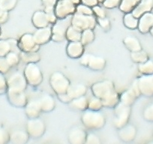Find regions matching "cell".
I'll list each match as a JSON object with an SVG mask.
<instances>
[{
    "label": "cell",
    "instance_id": "1",
    "mask_svg": "<svg viewBox=\"0 0 153 144\" xmlns=\"http://www.w3.org/2000/svg\"><path fill=\"white\" fill-rule=\"evenodd\" d=\"M81 122L89 130H99L106 124V117L100 111L86 110L81 115Z\"/></svg>",
    "mask_w": 153,
    "mask_h": 144
},
{
    "label": "cell",
    "instance_id": "2",
    "mask_svg": "<svg viewBox=\"0 0 153 144\" xmlns=\"http://www.w3.org/2000/svg\"><path fill=\"white\" fill-rule=\"evenodd\" d=\"M28 85L32 87H38L42 83L44 80L43 74L40 67L37 63H28L23 71Z\"/></svg>",
    "mask_w": 153,
    "mask_h": 144
},
{
    "label": "cell",
    "instance_id": "3",
    "mask_svg": "<svg viewBox=\"0 0 153 144\" xmlns=\"http://www.w3.org/2000/svg\"><path fill=\"white\" fill-rule=\"evenodd\" d=\"M113 123L117 129H120L128 123L131 114V108L130 106L125 105L121 102H119L117 105L113 108Z\"/></svg>",
    "mask_w": 153,
    "mask_h": 144
},
{
    "label": "cell",
    "instance_id": "4",
    "mask_svg": "<svg viewBox=\"0 0 153 144\" xmlns=\"http://www.w3.org/2000/svg\"><path fill=\"white\" fill-rule=\"evenodd\" d=\"M50 85L56 95L67 92L71 84L69 79L61 71L53 72L50 77Z\"/></svg>",
    "mask_w": 153,
    "mask_h": 144
},
{
    "label": "cell",
    "instance_id": "5",
    "mask_svg": "<svg viewBox=\"0 0 153 144\" xmlns=\"http://www.w3.org/2000/svg\"><path fill=\"white\" fill-rule=\"evenodd\" d=\"M71 23L80 30L83 31L86 29H94L96 26V17L92 15H84L75 12L71 18Z\"/></svg>",
    "mask_w": 153,
    "mask_h": 144
},
{
    "label": "cell",
    "instance_id": "6",
    "mask_svg": "<svg viewBox=\"0 0 153 144\" xmlns=\"http://www.w3.org/2000/svg\"><path fill=\"white\" fill-rule=\"evenodd\" d=\"M91 90L93 95L101 98V100L117 92L114 83L110 80H104L93 83L91 86Z\"/></svg>",
    "mask_w": 153,
    "mask_h": 144
},
{
    "label": "cell",
    "instance_id": "7",
    "mask_svg": "<svg viewBox=\"0 0 153 144\" xmlns=\"http://www.w3.org/2000/svg\"><path fill=\"white\" fill-rule=\"evenodd\" d=\"M81 65L88 68L92 71H100L104 70L107 65L105 59L100 56H95L91 53H84L80 58Z\"/></svg>",
    "mask_w": 153,
    "mask_h": 144
},
{
    "label": "cell",
    "instance_id": "8",
    "mask_svg": "<svg viewBox=\"0 0 153 144\" xmlns=\"http://www.w3.org/2000/svg\"><path fill=\"white\" fill-rule=\"evenodd\" d=\"M71 23V19L68 17L65 19H58L52 26V37L51 40L56 43H61L66 39V31Z\"/></svg>",
    "mask_w": 153,
    "mask_h": 144
},
{
    "label": "cell",
    "instance_id": "9",
    "mask_svg": "<svg viewBox=\"0 0 153 144\" xmlns=\"http://www.w3.org/2000/svg\"><path fill=\"white\" fill-rule=\"evenodd\" d=\"M26 130L30 138L39 139L45 134L46 131V125L45 122L39 117L29 119L26 122Z\"/></svg>",
    "mask_w": 153,
    "mask_h": 144
},
{
    "label": "cell",
    "instance_id": "10",
    "mask_svg": "<svg viewBox=\"0 0 153 144\" xmlns=\"http://www.w3.org/2000/svg\"><path fill=\"white\" fill-rule=\"evenodd\" d=\"M8 89L15 91H26L28 83L23 72L15 71L7 80Z\"/></svg>",
    "mask_w": 153,
    "mask_h": 144
},
{
    "label": "cell",
    "instance_id": "11",
    "mask_svg": "<svg viewBox=\"0 0 153 144\" xmlns=\"http://www.w3.org/2000/svg\"><path fill=\"white\" fill-rule=\"evenodd\" d=\"M76 5L68 0H59L55 6V13L58 19H65L76 12Z\"/></svg>",
    "mask_w": 153,
    "mask_h": 144
},
{
    "label": "cell",
    "instance_id": "12",
    "mask_svg": "<svg viewBox=\"0 0 153 144\" xmlns=\"http://www.w3.org/2000/svg\"><path fill=\"white\" fill-rule=\"evenodd\" d=\"M40 47L35 42L33 34H23L18 41L19 49L23 52H38Z\"/></svg>",
    "mask_w": 153,
    "mask_h": 144
},
{
    "label": "cell",
    "instance_id": "13",
    "mask_svg": "<svg viewBox=\"0 0 153 144\" xmlns=\"http://www.w3.org/2000/svg\"><path fill=\"white\" fill-rule=\"evenodd\" d=\"M141 95L148 98L153 97V74L142 75L137 78Z\"/></svg>",
    "mask_w": 153,
    "mask_h": 144
},
{
    "label": "cell",
    "instance_id": "14",
    "mask_svg": "<svg viewBox=\"0 0 153 144\" xmlns=\"http://www.w3.org/2000/svg\"><path fill=\"white\" fill-rule=\"evenodd\" d=\"M7 95L10 104L16 107H20V108L25 107L28 102V97L26 91H15L8 89Z\"/></svg>",
    "mask_w": 153,
    "mask_h": 144
},
{
    "label": "cell",
    "instance_id": "15",
    "mask_svg": "<svg viewBox=\"0 0 153 144\" xmlns=\"http://www.w3.org/2000/svg\"><path fill=\"white\" fill-rule=\"evenodd\" d=\"M86 132L79 126L71 128L68 134V140L71 144H84L86 141Z\"/></svg>",
    "mask_w": 153,
    "mask_h": 144
},
{
    "label": "cell",
    "instance_id": "16",
    "mask_svg": "<svg viewBox=\"0 0 153 144\" xmlns=\"http://www.w3.org/2000/svg\"><path fill=\"white\" fill-rule=\"evenodd\" d=\"M33 36L36 43L40 46L48 43L52 37V26L38 28L33 33Z\"/></svg>",
    "mask_w": 153,
    "mask_h": 144
},
{
    "label": "cell",
    "instance_id": "17",
    "mask_svg": "<svg viewBox=\"0 0 153 144\" xmlns=\"http://www.w3.org/2000/svg\"><path fill=\"white\" fill-rule=\"evenodd\" d=\"M118 131L119 137L125 143H130L134 140L137 133L136 127L134 125L128 123L121 128L118 129Z\"/></svg>",
    "mask_w": 153,
    "mask_h": 144
},
{
    "label": "cell",
    "instance_id": "18",
    "mask_svg": "<svg viewBox=\"0 0 153 144\" xmlns=\"http://www.w3.org/2000/svg\"><path fill=\"white\" fill-rule=\"evenodd\" d=\"M38 101L40 104L41 109L44 113H50L55 109L56 102L54 98L49 93L43 92L39 95Z\"/></svg>",
    "mask_w": 153,
    "mask_h": 144
},
{
    "label": "cell",
    "instance_id": "19",
    "mask_svg": "<svg viewBox=\"0 0 153 144\" xmlns=\"http://www.w3.org/2000/svg\"><path fill=\"white\" fill-rule=\"evenodd\" d=\"M84 45L80 42H71L66 47V53L71 59H80L84 54Z\"/></svg>",
    "mask_w": 153,
    "mask_h": 144
},
{
    "label": "cell",
    "instance_id": "20",
    "mask_svg": "<svg viewBox=\"0 0 153 144\" xmlns=\"http://www.w3.org/2000/svg\"><path fill=\"white\" fill-rule=\"evenodd\" d=\"M153 26V13L146 12L141 15L138 20L137 29L142 34H147Z\"/></svg>",
    "mask_w": 153,
    "mask_h": 144
},
{
    "label": "cell",
    "instance_id": "21",
    "mask_svg": "<svg viewBox=\"0 0 153 144\" xmlns=\"http://www.w3.org/2000/svg\"><path fill=\"white\" fill-rule=\"evenodd\" d=\"M25 114L28 119H33L39 117L42 113L40 104L38 99H31L28 101L27 104L25 106Z\"/></svg>",
    "mask_w": 153,
    "mask_h": 144
},
{
    "label": "cell",
    "instance_id": "22",
    "mask_svg": "<svg viewBox=\"0 0 153 144\" xmlns=\"http://www.w3.org/2000/svg\"><path fill=\"white\" fill-rule=\"evenodd\" d=\"M17 50H20L18 48V41L13 39L0 40V56H5L10 51L17 52Z\"/></svg>",
    "mask_w": 153,
    "mask_h": 144
},
{
    "label": "cell",
    "instance_id": "23",
    "mask_svg": "<svg viewBox=\"0 0 153 144\" xmlns=\"http://www.w3.org/2000/svg\"><path fill=\"white\" fill-rule=\"evenodd\" d=\"M32 23L36 29L45 27L51 25L45 11H37L32 17Z\"/></svg>",
    "mask_w": 153,
    "mask_h": 144
},
{
    "label": "cell",
    "instance_id": "24",
    "mask_svg": "<svg viewBox=\"0 0 153 144\" xmlns=\"http://www.w3.org/2000/svg\"><path fill=\"white\" fill-rule=\"evenodd\" d=\"M153 9V0H140L139 3L131 11L136 17L139 18L146 12H150Z\"/></svg>",
    "mask_w": 153,
    "mask_h": 144
},
{
    "label": "cell",
    "instance_id": "25",
    "mask_svg": "<svg viewBox=\"0 0 153 144\" xmlns=\"http://www.w3.org/2000/svg\"><path fill=\"white\" fill-rule=\"evenodd\" d=\"M86 92H87L86 86L83 83H71L67 90V93L72 99L86 95Z\"/></svg>",
    "mask_w": 153,
    "mask_h": 144
},
{
    "label": "cell",
    "instance_id": "26",
    "mask_svg": "<svg viewBox=\"0 0 153 144\" xmlns=\"http://www.w3.org/2000/svg\"><path fill=\"white\" fill-rule=\"evenodd\" d=\"M123 44L130 52H135L143 49L140 40L134 35H127L123 39Z\"/></svg>",
    "mask_w": 153,
    "mask_h": 144
},
{
    "label": "cell",
    "instance_id": "27",
    "mask_svg": "<svg viewBox=\"0 0 153 144\" xmlns=\"http://www.w3.org/2000/svg\"><path fill=\"white\" fill-rule=\"evenodd\" d=\"M88 102H89V99L85 95H83L78 98H73L68 105L71 109L74 111L83 112L88 109Z\"/></svg>",
    "mask_w": 153,
    "mask_h": 144
},
{
    "label": "cell",
    "instance_id": "28",
    "mask_svg": "<svg viewBox=\"0 0 153 144\" xmlns=\"http://www.w3.org/2000/svg\"><path fill=\"white\" fill-rule=\"evenodd\" d=\"M29 137L27 131L23 130H17L10 134V141L14 144H25L29 141Z\"/></svg>",
    "mask_w": 153,
    "mask_h": 144
},
{
    "label": "cell",
    "instance_id": "29",
    "mask_svg": "<svg viewBox=\"0 0 153 144\" xmlns=\"http://www.w3.org/2000/svg\"><path fill=\"white\" fill-rule=\"evenodd\" d=\"M137 98V97L132 92L131 89L129 88L127 90L124 91L121 95H120V102L125 104V105L131 107L134 104Z\"/></svg>",
    "mask_w": 153,
    "mask_h": 144
},
{
    "label": "cell",
    "instance_id": "30",
    "mask_svg": "<svg viewBox=\"0 0 153 144\" xmlns=\"http://www.w3.org/2000/svg\"><path fill=\"white\" fill-rule=\"evenodd\" d=\"M81 35L82 31L71 24L66 31V40L68 41L69 42H80Z\"/></svg>",
    "mask_w": 153,
    "mask_h": 144
},
{
    "label": "cell",
    "instance_id": "31",
    "mask_svg": "<svg viewBox=\"0 0 153 144\" xmlns=\"http://www.w3.org/2000/svg\"><path fill=\"white\" fill-rule=\"evenodd\" d=\"M139 18L135 17L131 12L126 13L123 17V24L127 29L134 30L137 29Z\"/></svg>",
    "mask_w": 153,
    "mask_h": 144
},
{
    "label": "cell",
    "instance_id": "32",
    "mask_svg": "<svg viewBox=\"0 0 153 144\" xmlns=\"http://www.w3.org/2000/svg\"><path fill=\"white\" fill-rule=\"evenodd\" d=\"M20 60L25 62L28 63H38L41 60V56L38 52H23L20 51Z\"/></svg>",
    "mask_w": 153,
    "mask_h": 144
},
{
    "label": "cell",
    "instance_id": "33",
    "mask_svg": "<svg viewBox=\"0 0 153 144\" xmlns=\"http://www.w3.org/2000/svg\"><path fill=\"white\" fill-rule=\"evenodd\" d=\"M102 101L103 107L106 108H114L120 102V94L117 92H114L111 95L108 96L107 98L101 100Z\"/></svg>",
    "mask_w": 153,
    "mask_h": 144
},
{
    "label": "cell",
    "instance_id": "34",
    "mask_svg": "<svg viewBox=\"0 0 153 144\" xmlns=\"http://www.w3.org/2000/svg\"><path fill=\"white\" fill-rule=\"evenodd\" d=\"M130 57L131 59L134 63H137V64L143 63L149 59V56L148 53L143 49L140 50L135 51V52H131Z\"/></svg>",
    "mask_w": 153,
    "mask_h": 144
},
{
    "label": "cell",
    "instance_id": "35",
    "mask_svg": "<svg viewBox=\"0 0 153 144\" xmlns=\"http://www.w3.org/2000/svg\"><path fill=\"white\" fill-rule=\"evenodd\" d=\"M140 0H122L120 5V9L122 12H131L134 8L137 5Z\"/></svg>",
    "mask_w": 153,
    "mask_h": 144
},
{
    "label": "cell",
    "instance_id": "36",
    "mask_svg": "<svg viewBox=\"0 0 153 144\" xmlns=\"http://www.w3.org/2000/svg\"><path fill=\"white\" fill-rule=\"evenodd\" d=\"M138 71L142 75H148L153 74V61L148 59L143 63H140L137 66Z\"/></svg>",
    "mask_w": 153,
    "mask_h": 144
},
{
    "label": "cell",
    "instance_id": "37",
    "mask_svg": "<svg viewBox=\"0 0 153 144\" xmlns=\"http://www.w3.org/2000/svg\"><path fill=\"white\" fill-rule=\"evenodd\" d=\"M95 34L94 32L93 29H86V30L82 31L81 39L80 42L83 44L84 46L92 44L95 41Z\"/></svg>",
    "mask_w": 153,
    "mask_h": 144
},
{
    "label": "cell",
    "instance_id": "38",
    "mask_svg": "<svg viewBox=\"0 0 153 144\" xmlns=\"http://www.w3.org/2000/svg\"><path fill=\"white\" fill-rule=\"evenodd\" d=\"M103 107H103L102 101L101 98L94 95L93 97L89 99V102H88V109L89 110L98 111H101V109Z\"/></svg>",
    "mask_w": 153,
    "mask_h": 144
},
{
    "label": "cell",
    "instance_id": "39",
    "mask_svg": "<svg viewBox=\"0 0 153 144\" xmlns=\"http://www.w3.org/2000/svg\"><path fill=\"white\" fill-rule=\"evenodd\" d=\"M5 57L11 68L17 66L20 61V54L16 51H10Z\"/></svg>",
    "mask_w": 153,
    "mask_h": 144
},
{
    "label": "cell",
    "instance_id": "40",
    "mask_svg": "<svg viewBox=\"0 0 153 144\" xmlns=\"http://www.w3.org/2000/svg\"><path fill=\"white\" fill-rule=\"evenodd\" d=\"M17 5V0H0V8L3 11H11Z\"/></svg>",
    "mask_w": 153,
    "mask_h": 144
},
{
    "label": "cell",
    "instance_id": "41",
    "mask_svg": "<svg viewBox=\"0 0 153 144\" xmlns=\"http://www.w3.org/2000/svg\"><path fill=\"white\" fill-rule=\"evenodd\" d=\"M143 117L146 121L153 122V103L149 104L144 108Z\"/></svg>",
    "mask_w": 153,
    "mask_h": 144
},
{
    "label": "cell",
    "instance_id": "42",
    "mask_svg": "<svg viewBox=\"0 0 153 144\" xmlns=\"http://www.w3.org/2000/svg\"><path fill=\"white\" fill-rule=\"evenodd\" d=\"M76 13L84 14V15H92V14H94L92 8L88 5H84V4L78 5L76 7Z\"/></svg>",
    "mask_w": 153,
    "mask_h": 144
},
{
    "label": "cell",
    "instance_id": "43",
    "mask_svg": "<svg viewBox=\"0 0 153 144\" xmlns=\"http://www.w3.org/2000/svg\"><path fill=\"white\" fill-rule=\"evenodd\" d=\"M54 8H45V11L47 14L48 20H49L51 25L54 24L57 21V20H58L56 15L55 9Z\"/></svg>",
    "mask_w": 153,
    "mask_h": 144
},
{
    "label": "cell",
    "instance_id": "44",
    "mask_svg": "<svg viewBox=\"0 0 153 144\" xmlns=\"http://www.w3.org/2000/svg\"><path fill=\"white\" fill-rule=\"evenodd\" d=\"M97 24L99 25L104 30L109 31L110 29V21L107 17H96Z\"/></svg>",
    "mask_w": 153,
    "mask_h": 144
},
{
    "label": "cell",
    "instance_id": "45",
    "mask_svg": "<svg viewBox=\"0 0 153 144\" xmlns=\"http://www.w3.org/2000/svg\"><path fill=\"white\" fill-rule=\"evenodd\" d=\"M101 143L100 138L95 134L89 133L86 134L85 144H100Z\"/></svg>",
    "mask_w": 153,
    "mask_h": 144
},
{
    "label": "cell",
    "instance_id": "46",
    "mask_svg": "<svg viewBox=\"0 0 153 144\" xmlns=\"http://www.w3.org/2000/svg\"><path fill=\"white\" fill-rule=\"evenodd\" d=\"M11 67L8 65L5 56H0V73L5 74L10 70Z\"/></svg>",
    "mask_w": 153,
    "mask_h": 144
},
{
    "label": "cell",
    "instance_id": "47",
    "mask_svg": "<svg viewBox=\"0 0 153 144\" xmlns=\"http://www.w3.org/2000/svg\"><path fill=\"white\" fill-rule=\"evenodd\" d=\"M10 141V134L5 129L0 128V144H4Z\"/></svg>",
    "mask_w": 153,
    "mask_h": 144
},
{
    "label": "cell",
    "instance_id": "48",
    "mask_svg": "<svg viewBox=\"0 0 153 144\" xmlns=\"http://www.w3.org/2000/svg\"><path fill=\"white\" fill-rule=\"evenodd\" d=\"M122 0H104L103 2V5L105 8L111 9L117 6H120V2Z\"/></svg>",
    "mask_w": 153,
    "mask_h": 144
},
{
    "label": "cell",
    "instance_id": "49",
    "mask_svg": "<svg viewBox=\"0 0 153 144\" xmlns=\"http://www.w3.org/2000/svg\"><path fill=\"white\" fill-rule=\"evenodd\" d=\"M7 91H8L7 80L5 78L3 74L0 73V94L6 93Z\"/></svg>",
    "mask_w": 153,
    "mask_h": 144
},
{
    "label": "cell",
    "instance_id": "50",
    "mask_svg": "<svg viewBox=\"0 0 153 144\" xmlns=\"http://www.w3.org/2000/svg\"><path fill=\"white\" fill-rule=\"evenodd\" d=\"M92 11H93L94 15H95L96 17H107L105 11L100 6H98V5H95V6L92 7Z\"/></svg>",
    "mask_w": 153,
    "mask_h": 144
},
{
    "label": "cell",
    "instance_id": "51",
    "mask_svg": "<svg viewBox=\"0 0 153 144\" xmlns=\"http://www.w3.org/2000/svg\"><path fill=\"white\" fill-rule=\"evenodd\" d=\"M57 97H58V99L61 101L63 104H68L71 102V101L72 100V98H71L68 95V94L67 92H65V93L62 94H58L57 95Z\"/></svg>",
    "mask_w": 153,
    "mask_h": 144
},
{
    "label": "cell",
    "instance_id": "52",
    "mask_svg": "<svg viewBox=\"0 0 153 144\" xmlns=\"http://www.w3.org/2000/svg\"><path fill=\"white\" fill-rule=\"evenodd\" d=\"M130 89H131L132 92H133L136 95V96L137 97V98H139V97L141 95L140 91V89H139V86H138L137 79H136V80H134L133 83H132V84L131 85Z\"/></svg>",
    "mask_w": 153,
    "mask_h": 144
},
{
    "label": "cell",
    "instance_id": "53",
    "mask_svg": "<svg viewBox=\"0 0 153 144\" xmlns=\"http://www.w3.org/2000/svg\"><path fill=\"white\" fill-rule=\"evenodd\" d=\"M57 0H42V4L45 8H55Z\"/></svg>",
    "mask_w": 153,
    "mask_h": 144
},
{
    "label": "cell",
    "instance_id": "54",
    "mask_svg": "<svg viewBox=\"0 0 153 144\" xmlns=\"http://www.w3.org/2000/svg\"><path fill=\"white\" fill-rule=\"evenodd\" d=\"M81 1L83 4L88 5V6L91 7V8L95 6L98 3V0H81Z\"/></svg>",
    "mask_w": 153,
    "mask_h": 144
},
{
    "label": "cell",
    "instance_id": "55",
    "mask_svg": "<svg viewBox=\"0 0 153 144\" xmlns=\"http://www.w3.org/2000/svg\"><path fill=\"white\" fill-rule=\"evenodd\" d=\"M8 14L7 11H4V13L2 14V15L0 17V23H4L8 20Z\"/></svg>",
    "mask_w": 153,
    "mask_h": 144
},
{
    "label": "cell",
    "instance_id": "56",
    "mask_svg": "<svg viewBox=\"0 0 153 144\" xmlns=\"http://www.w3.org/2000/svg\"><path fill=\"white\" fill-rule=\"evenodd\" d=\"M68 1H70L71 2H72V3H74V5H77V4H79V2H80V0H68Z\"/></svg>",
    "mask_w": 153,
    "mask_h": 144
},
{
    "label": "cell",
    "instance_id": "57",
    "mask_svg": "<svg viewBox=\"0 0 153 144\" xmlns=\"http://www.w3.org/2000/svg\"><path fill=\"white\" fill-rule=\"evenodd\" d=\"M149 33L150 35H151L152 36V37H153V26L151 28V29H150V30H149Z\"/></svg>",
    "mask_w": 153,
    "mask_h": 144
},
{
    "label": "cell",
    "instance_id": "58",
    "mask_svg": "<svg viewBox=\"0 0 153 144\" xmlns=\"http://www.w3.org/2000/svg\"><path fill=\"white\" fill-rule=\"evenodd\" d=\"M3 13H4V11H2V10L1 9V8H0V17H1V16L2 15V14H3Z\"/></svg>",
    "mask_w": 153,
    "mask_h": 144
},
{
    "label": "cell",
    "instance_id": "59",
    "mask_svg": "<svg viewBox=\"0 0 153 144\" xmlns=\"http://www.w3.org/2000/svg\"><path fill=\"white\" fill-rule=\"evenodd\" d=\"M104 0H98V2H103Z\"/></svg>",
    "mask_w": 153,
    "mask_h": 144
},
{
    "label": "cell",
    "instance_id": "60",
    "mask_svg": "<svg viewBox=\"0 0 153 144\" xmlns=\"http://www.w3.org/2000/svg\"><path fill=\"white\" fill-rule=\"evenodd\" d=\"M0 34H1V29H0Z\"/></svg>",
    "mask_w": 153,
    "mask_h": 144
}]
</instances>
